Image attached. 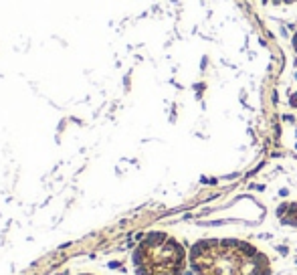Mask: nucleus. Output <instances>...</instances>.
Segmentation results:
<instances>
[{
  "label": "nucleus",
  "instance_id": "1",
  "mask_svg": "<svg viewBox=\"0 0 297 275\" xmlns=\"http://www.w3.org/2000/svg\"><path fill=\"white\" fill-rule=\"evenodd\" d=\"M133 265L137 275H180L184 251L172 237L152 233L136 247Z\"/></svg>",
  "mask_w": 297,
  "mask_h": 275
},
{
  "label": "nucleus",
  "instance_id": "2",
  "mask_svg": "<svg viewBox=\"0 0 297 275\" xmlns=\"http://www.w3.org/2000/svg\"><path fill=\"white\" fill-rule=\"evenodd\" d=\"M81 275H93V273H81Z\"/></svg>",
  "mask_w": 297,
  "mask_h": 275
}]
</instances>
